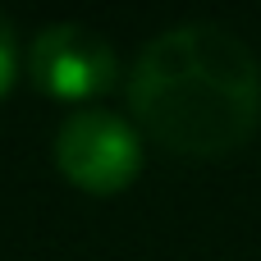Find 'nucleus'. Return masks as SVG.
Returning <instances> with one entry per match:
<instances>
[{
  "instance_id": "nucleus-4",
  "label": "nucleus",
  "mask_w": 261,
  "mask_h": 261,
  "mask_svg": "<svg viewBox=\"0 0 261 261\" xmlns=\"http://www.w3.org/2000/svg\"><path fill=\"white\" fill-rule=\"evenodd\" d=\"M14 73H18V32H14V18L0 9V96L14 87Z\"/></svg>"
},
{
  "instance_id": "nucleus-3",
  "label": "nucleus",
  "mask_w": 261,
  "mask_h": 261,
  "mask_svg": "<svg viewBox=\"0 0 261 261\" xmlns=\"http://www.w3.org/2000/svg\"><path fill=\"white\" fill-rule=\"evenodd\" d=\"M28 69H32V83L46 96L83 101V96H96V92H106L115 83L119 60H115V46L96 28H87V23H50V28H41L32 37Z\"/></svg>"
},
{
  "instance_id": "nucleus-1",
  "label": "nucleus",
  "mask_w": 261,
  "mask_h": 261,
  "mask_svg": "<svg viewBox=\"0 0 261 261\" xmlns=\"http://www.w3.org/2000/svg\"><path fill=\"white\" fill-rule=\"evenodd\" d=\"M138 124L170 151L225 156L261 119V64L220 23H179L151 37L128 73Z\"/></svg>"
},
{
  "instance_id": "nucleus-2",
  "label": "nucleus",
  "mask_w": 261,
  "mask_h": 261,
  "mask_svg": "<svg viewBox=\"0 0 261 261\" xmlns=\"http://www.w3.org/2000/svg\"><path fill=\"white\" fill-rule=\"evenodd\" d=\"M55 165L60 174L96 197L124 193L142 170V138L124 115H110L101 106L64 115L55 133Z\"/></svg>"
}]
</instances>
